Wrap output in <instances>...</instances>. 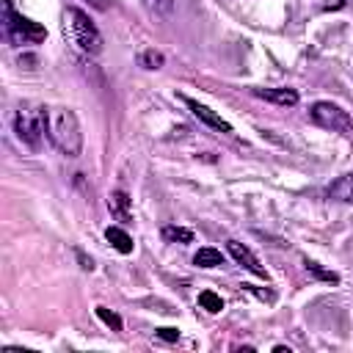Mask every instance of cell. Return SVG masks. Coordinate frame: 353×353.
<instances>
[{"label": "cell", "mask_w": 353, "mask_h": 353, "mask_svg": "<svg viewBox=\"0 0 353 353\" xmlns=\"http://www.w3.org/2000/svg\"><path fill=\"white\" fill-rule=\"evenodd\" d=\"M163 240L168 243H193V232L185 226H163Z\"/></svg>", "instance_id": "13"}, {"label": "cell", "mask_w": 353, "mask_h": 353, "mask_svg": "<svg viewBox=\"0 0 353 353\" xmlns=\"http://www.w3.org/2000/svg\"><path fill=\"white\" fill-rule=\"evenodd\" d=\"M88 6L97 8V11H108V8L113 6V0H88Z\"/></svg>", "instance_id": "19"}, {"label": "cell", "mask_w": 353, "mask_h": 353, "mask_svg": "<svg viewBox=\"0 0 353 353\" xmlns=\"http://www.w3.org/2000/svg\"><path fill=\"white\" fill-rule=\"evenodd\" d=\"M157 336L165 339V342H176L179 339V331L176 328H157Z\"/></svg>", "instance_id": "18"}, {"label": "cell", "mask_w": 353, "mask_h": 353, "mask_svg": "<svg viewBox=\"0 0 353 353\" xmlns=\"http://www.w3.org/2000/svg\"><path fill=\"white\" fill-rule=\"evenodd\" d=\"M328 199L334 201H345V204H353V174H345L339 179H334L328 188H325Z\"/></svg>", "instance_id": "9"}, {"label": "cell", "mask_w": 353, "mask_h": 353, "mask_svg": "<svg viewBox=\"0 0 353 353\" xmlns=\"http://www.w3.org/2000/svg\"><path fill=\"white\" fill-rule=\"evenodd\" d=\"M185 105L190 108V113H193L201 124H207V127H212V130H218V132H223V135H232V124H229L226 119H221L215 110H210L207 105H201V102H196V99H190V97H185Z\"/></svg>", "instance_id": "7"}, {"label": "cell", "mask_w": 353, "mask_h": 353, "mask_svg": "<svg viewBox=\"0 0 353 353\" xmlns=\"http://www.w3.org/2000/svg\"><path fill=\"white\" fill-rule=\"evenodd\" d=\"M105 237H108V243H110L119 254H130V251H132V237H130L121 226H108V229H105Z\"/></svg>", "instance_id": "11"}, {"label": "cell", "mask_w": 353, "mask_h": 353, "mask_svg": "<svg viewBox=\"0 0 353 353\" xmlns=\"http://www.w3.org/2000/svg\"><path fill=\"white\" fill-rule=\"evenodd\" d=\"M47 138L61 154L77 157L83 149V130H80L74 110L61 108V105L47 108Z\"/></svg>", "instance_id": "1"}, {"label": "cell", "mask_w": 353, "mask_h": 353, "mask_svg": "<svg viewBox=\"0 0 353 353\" xmlns=\"http://www.w3.org/2000/svg\"><path fill=\"white\" fill-rule=\"evenodd\" d=\"M138 61H141V66H143V69H160L165 58H163V52H157V50H143Z\"/></svg>", "instance_id": "15"}, {"label": "cell", "mask_w": 353, "mask_h": 353, "mask_svg": "<svg viewBox=\"0 0 353 353\" xmlns=\"http://www.w3.org/2000/svg\"><path fill=\"white\" fill-rule=\"evenodd\" d=\"M63 36L85 55L102 52V36H99L97 25L88 19V14L80 11V8H66L63 11Z\"/></svg>", "instance_id": "2"}, {"label": "cell", "mask_w": 353, "mask_h": 353, "mask_svg": "<svg viewBox=\"0 0 353 353\" xmlns=\"http://www.w3.org/2000/svg\"><path fill=\"white\" fill-rule=\"evenodd\" d=\"M251 94L259 97V99H265V102L281 105V108H290V105L298 102V91H292V88H254Z\"/></svg>", "instance_id": "8"}, {"label": "cell", "mask_w": 353, "mask_h": 353, "mask_svg": "<svg viewBox=\"0 0 353 353\" xmlns=\"http://www.w3.org/2000/svg\"><path fill=\"white\" fill-rule=\"evenodd\" d=\"M303 265H306V270H309V273H314V276H317V279H323V281H331V284H336V281H339V276H336L334 270H325V268H320V265H317V262H312V259H306Z\"/></svg>", "instance_id": "16"}, {"label": "cell", "mask_w": 353, "mask_h": 353, "mask_svg": "<svg viewBox=\"0 0 353 353\" xmlns=\"http://www.w3.org/2000/svg\"><path fill=\"white\" fill-rule=\"evenodd\" d=\"M193 265H199V268H218V265H223V256H221V251L218 248H199L196 251V256H193Z\"/></svg>", "instance_id": "12"}, {"label": "cell", "mask_w": 353, "mask_h": 353, "mask_svg": "<svg viewBox=\"0 0 353 353\" xmlns=\"http://www.w3.org/2000/svg\"><path fill=\"white\" fill-rule=\"evenodd\" d=\"M97 317H99L105 325H110L113 331H121V317H119L116 312H108L105 306H97Z\"/></svg>", "instance_id": "17"}, {"label": "cell", "mask_w": 353, "mask_h": 353, "mask_svg": "<svg viewBox=\"0 0 353 353\" xmlns=\"http://www.w3.org/2000/svg\"><path fill=\"white\" fill-rule=\"evenodd\" d=\"M14 132L25 146L36 149L47 135V108H39L30 102L19 105V110L14 113Z\"/></svg>", "instance_id": "3"}, {"label": "cell", "mask_w": 353, "mask_h": 353, "mask_svg": "<svg viewBox=\"0 0 353 353\" xmlns=\"http://www.w3.org/2000/svg\"><path fill=\"white\" fill-rule=\"evenodd\" d=\"M309 119L323 130H331L339 135H353V119L347 116V110H342L334 102H314L309 108Z\"/></svg>", "instance_id": "5"}, {"label": "cell", "mask_w": 353, "mask_h": 353, "mask_svg": "<svg viewBox=\"0 0 353 353\" xmlns=\"http://www.w3.org/2000/svg\"><path fill=\"white\" fill-rule=\"evenodd\" d=\"M226 248H229V254L234 256V262H237V265H243L248 273H254V276H259V279H265V281H268V270L259 265L256 254H254L248 245H243V243H237V240H229V243H226Z\"/></svg>", "instance_id": "6"}, {"label": "cell", "mask_w": 353, "mask_h": 353, "mask_svg": "<svg viewBox=\"0 0 353 353\" xmlns=\"http://www.w3.org/2000/svg\"><path fill=\"white\" fill-rule=\"evenodd\" d=\"M108 210H110V215L116 218V221H132V207H130V196L127 193H121V190H116V193H110V199H108Z\"/></svg>", "instance_id": "10"}, {"label": "cell", "mask_w": 353, "mask_h": 353, "mask_svg": "<svg viewBox=\"0 0 353 353\" xmlns=\"http://www.w3.org/2000/svg\"><path fill=\"white\" fill-rule=\"evenodd\" d=\"M3 11H6V33L14 44H39V41L47 39V28L22 17V14H17L11 3H6Z\"/></svg>", "instance_id": "4"}, {"label": "cell", "mask_w": 353, "mask_h": 353, "mask_svg": "<svg viewBox=\"0 0 353 353\" xmlns=\"http://www.w3.org/2000/svg\"><path fill=\"white\" fill-rule=\"evenodd\" d=\"M199 306L207 309L210 314H218V312L223 309V301H221V295H215L212 290H204V292H199Z\"/></svg>", "instance_id": "14"}]
</instances>
